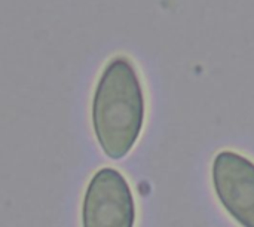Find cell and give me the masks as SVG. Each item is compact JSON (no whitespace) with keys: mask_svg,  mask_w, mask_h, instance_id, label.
I'll return each instance as SVG.
<instances>
[{"mask_svg":"<svg viewBox=\"0 0 254 227\" xmlns=\"http://www.w3.org/2000/svg\"><path fill=\"white\" fill-rule=\"evenodd\" d=\"M219 204L241 227H254V161L235 150H220L211 164Z\"/></svg>","mask_w":254,"mask_h":227,"instance_id":"obj_3","label":"cell"},{"mask_svg":"<svg viewBox=\"0 0 254 227\" xmlns=\"http://www.w3.org/2000/svg\"><path fill=\"white\" fill-rule=\"evenodd\" d=\"M82 227H135L137 207L127 177L110 167L89 180L80 210Z\"/></svg>","mask_w":254,"mask_h":227,"instance_id":"obj_2","label":"cell"},{"mask_svg":"<svg viewBox=\"0 0 254 227\" xmlns=\"http://www.w3.org/2000/svg\"><path fill=\"white\" fill-rule=\"evenodd\" d=\"M146 120V94L134 61L115 55L103 67L91 103L92 131L103 153L124 159L137 144Z\"/></svg>","mask_w":254,"mask_h":227,"instance_id":"obj_1","label":"cell"}]
</instances>
